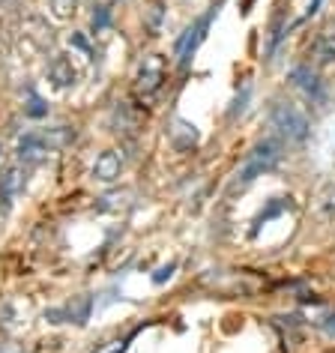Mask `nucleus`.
Listing matches in <instances>:
<instances>
[{"label": "nucleus", "mask_w": 335, "mask_h": 353, "mask_svg": "<svg viewBox=\"0 0 335 353\" xmlns=\"http://www.w3.org/2000/svg\"><path fill=\"white\" fill-rule=\"evenodd\" d=\"M281 141L278 138H263L258 141L249 153H245V159L240 162V171H236V186H249V183H254L258 176H263L267 171H272L278 162H281Z\"/></svg>", "instance_id": "f257e3e1"}, {"label": "nucleus", "mask_w": 335, "mask_h": 353, "mask_svg": "<svg viewBox=\"0 0 335 353\" xmlns=\"http://www.w3.org/2000/svg\"><path fill=\"white\" fill-rule=\"evenodd\" d=\"M270 126L276 129L278 141H287V144H303V141H308V135H312L305 111L294 102H272Z\"/></svg>", "instance_id": "f03ea898"}, {"label": "nucleus", "mask_w": 335, "mask_h": 353, "mask_svg": "<svg viewBox=\"0 0 335 353\" xmlns=\"http://www.w3.org/2000/svg\"><path fill=\"white\" fill-rule=\"evenodd\" d=\"M168 81V63L162 54H147L144 60L138 63L135 75H132V87H135L138 99L141 102H150L162 93V87Z\"/></svg>", "instance_id": "7ed1b4c3"}, {"label": "nucleus", "mask_w": 335, "mask_h": 353, "mask_svg": "<svg viewBox=\"0 0 335 353\" xmlns=\"http://www.w3.org/2000/svg\"><path fill=\"white\" fill-rule=\"evenodd\" d=\"M287 78H290V84H294L312 105H326V87L321 81V75H317V69H312V63L294 66Z\"/></svg>", "instance_id": "20e7f679"}, {"label": "nucleus", "mask_w": 335, "mask_h": 353, "mask_svg": "<svg viewBox=\"0 0 335 353\" xmlns=\"http://www.w3.org/2000/svg\"><path fill=\"white\" fill-rule=\"evenodd\" d=\"M123 174V156L120 150H105V153L96 156L93 162V180L102 183V186H111V183H117Z\"/></svg>", "instance_id": "39448f33"}, {"label": "nucleus", "mask_w": 335, "mask_h": 353, "mask_svg": "<svg viewBox=\"0 0 335 353\" xmlns=\"http://www.w3.org/2000/svg\"><path fill=\"white\" fill-rule=\"evenodd\" d=\"M213 15H216V10H210L204 19H198V21L192 24V28L180 37V42H177V57L183 60V63H186V60L192 57V51L201 46V39L207 37V28H210V21H213Z\"/></svg>", "instance_id": "423d86ee"}, {"label": "nucleus", "mask_w": 335, "mask_h": 353, "mask_svg": "<svg viewBox=\"0 0 335 353\" xmlns=\"http://www.w3.org/2000/svg\"><path fill=\"white\" fill-rule=\"evenodd\" d=\"M312 213L321 225H332L335 222V180L323 183L321 189H317V195L312 201Z\"/></svg>", "instance_id": "0eeeda50"}, {"label": "nucleus", "mask_w": 335, "mask_h": 353, "mask_svg": "<svg viewBox=\"0 0 335 353\" xmlns=\"http://www.w3.org/2000/svg\"><path fill=\"white\" fill-rule=\"evenodd\" d=\"M75 75H78L75 72V63L66 54H57L48 63V78H51V84H54V87H60V90H63V87H72L75 84Z\"/></svg>", "instance_id": "6e6552de"}, {"label": "nucleus", "mask_w": 335, "mask_h": 353, "mask_svg": "<svg viewBox=\"0 0 335 353\" xmlns=\"http://www.w3.org/2000/svg\"><path fill=\"white\" fill-rule=\"evenodd\" d=\"M312 63L317 69H332L335 66V37H321L312 46Z\"/></svg>", "instance_id": "1a4fd4ad"}, {"label": "nucleus", "mask_w": 335, "mask_h": 353, "mask_svg": "<svg viewBox=\"0 0 335 353\" xmlns=\"http://www.w3.org/2000/svg\"><path fill=\"white\" fill-rule=\"evenodd\" d=\"M19 186H21V171H19V168H10V171L0 176V201H3V204H10V198L19 192Z\"/></svg>", "instance_id": "9d476101"}, {"label": "nucleus", "mask_w": 335, "mask_h": 353, "mask_svg": "<svg viewBox=\"0 0 335 353\" xmlns=\"http://www.w3.org/2000/svg\"><path fill=\"white\" fill-rule=\"evenodd\" d=\"M48 6H51V12H54L60 21H69V19H75L78 15L81 0H48Z\"/></svg>", "instance_id": "9b49d317"}, {"label": "nucleus", "mask_w": 335, "mask_h": 353, "mask_svg": "<svg viewBox=\"0 0 335 353\" xmlns=\"http://www.w3.org/2000/svg\"><path fill=\"white\" fill-rule=\"evenodd\" d=\"M48 108H45V102L39 99V96H30V105H28V117H45Z\"/></svg>", "instance_id": "f8f14e48"}, {"label": "nucleus", "mask_w": 335, "mask_h": 353, "mask_svg": "<svg viewBox=\"0 0 335 353\" xmlns=\"http://www.w3.org/2000/svg\"><path fill=\"white\" fill-rule=\"evenodd\" d=\"M321 330H323L326 335H335V312H329V314L321 317Z\"/></svg>", "instance_id": "ddd939ff"}, {"label": "nucleus", "mask_w": 335, "mask_h": 353, "mask_svg": "<svg viewBox=\"0 0 335 353\" xmlns=\"http://www.w3.org/2000/svg\"><path fill=\"white\" fill-rule=\"evenodd\" d=\"M321 3H323V0H312V3H308V12H305V15H314V12H317V6H321Z\"/></svg>", "instance_id": "4468645a"}, {"label": "nucleus", "mask_w": 335, "mask_h": 353, "mask_svg": "<svg viewBox=\"0 0 335 353\" xmlns=\"http://www.w3.org/2000/svg\"><path fill=\"white\" fill-rule=\"evenodd\" d=\"M0 156H3V144H0Z\"/></svg>", "instance_id": "2eb2a0df"}]
</instances>
